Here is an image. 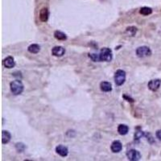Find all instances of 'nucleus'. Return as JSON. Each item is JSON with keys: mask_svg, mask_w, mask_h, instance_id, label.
<instances>
[{"mask_svg": "<svg viewBox=\"0 0 161 161\" xmlns=\"http://www.w3.org/2000/svg\"><path fill=\"white\" fill-rule=\"evenodd\" d=\"M90 58L93 61H100V57L99 54H96V53H92V54H90Z\"/></svg>", "mask_w": 161, "mask_h": 161, "instance_id": "20", "label": "nucleus"}, {"mask_svg": "<svg viewBox=\"0 0 161 161\" xmlns=\"http://www.w3.org/2000/svg\"><path fill=\"white\" fill-rule=\"evenodd\" d=\"M126 80V72L122 69H119L114 73V82L117 85H122Z\"/></svg>", "mask_w": 161, "mask_h": 161, "instance_id": "3", "label": "nucleus"}, {"mask_svg": "<svg viewBox=\"0 0 161 161\" xmlns=\"http://www.w3.org/2000/svg\"><path fill=\"white\" fill-rule=\"evenodd\" d=\"M54 37L58 40H65L67 39V35L61 31H56L54 32Z\"/></svg>", "mask_w": 161, "mask_h": 161, "instance_id": "16", "label": "nucleus"}, {"mask_svg": "<svg viewBox=\"0 0 161 161\" xmlns=\"http://www.w3.org/2000/svg\"><path fill=\"white\" fill-rule=\"evenodd\" d=\"M64 53H65V49L61 46H56L52 49V54L57 57L63 56Z\"/></svg>", "mask_w": 161, "mask_h": 161, "instance_id": "7", "label": "nucleus"}, {"mask_svg": "<svg viewBox=\"0 0 161 161\" xmlns=\"http://www.w3.org/2000/svg\"><path fill=\"white\" fill-rule=\"evenodd\" d=\"M3 64H4V66L7 68H12L15 67V65H16V62H15V60H14V58L12 56H7L6 58H5L4 60H3Z\"/></svg>", "mask_w": 161, "mask_h": 161, "instance_id": "10", "label": "nucleus"}, {"mask_svg": "<svg viewBox=\"0 0 161 161\" xmlns=\"http://www.w3.org/2000/svg\"><path fill=\"white\" fill-rule=\"evenodd\" d=\"M151 54V51L148 46H141L136 49V55L138 57L143 58Z\"/></svg>", "mask_w": 161, "mask_h": 161, "instance_id": "4", "label": "nucleus"}, {"mask_svg": "<svg viewBox=\"0 0 161 161\" xmlns=\"http://www.w3.org/2000/svg\"><path fill=\"white\" fill-rule=\"evenodd\" d=\"M123 97H124V98H126V101H128V102H134V100L132 99V98H131V97H126V95H124V96H123Z\"/></svg>", "mask_w": 161, "mask_h": 161, "instance_id": "23", "label": "nucleus"}, {"mask_svg": "<svg viewBox=\"0 0 161 161\" xmlns=\"http://www.w3.org/2000/svg\"><path fill=\"white\" fill-rule=\"evenodd\" d=\"M129 131L128 126H126V124H120L118 127V132L119 135H126Z\"/></svg>", "mask_w": 161, "mask_h": 161, "instance_id": "14", "label": "nucleus"}, {"mask_svg": "<svg viewBox=\"0 0 161 161\" xmlns=\"http://www.w3.org/2000/svg\"><path fill=\"white\" fill-rule=\"evenodd\" d=\"M110 149L114 153H118L119 151H122V145L121 142L119 140H115V141L111 143V146H110Z\"/></svg>", "mask_w": 161, "mask_h": 161, "instance_id": "9", "label": "nucleus"}, {"mask_svg": "<svg viewBox=\"0 0 161 161\" xmlns=\"http://www.w3.org/2000/svg\"><path fill=\"white\" fill-rule=\"evenodd\" d=\"M100 61H106L109 62L112 61L113 54L112 51L108 48H103L101 49L99 53Z\"/></svg>", "mask_w": 161, "mask_h": 161, "instance_id": "2", "label": "nucleus"}, {"mask_svg": "<svg viewBox=\"0 0 161 161\" xmlns=\"http://www.w3.org/2000/svg\"><path fill=\"white\" fill-rule=\"evenodd\" d=\"M161 85V80L160 79H155V80H151L148 82V86L149 90L151 91H156V90L160 88Z\"/></svg>", "mask_w": 161, "mask_h": 161, "instance_id": "6", "label": "nucleus"}, {"mask_svg": "<svg viewBox=\"0 0 161 161\" xmlns=\"http://www.w3.org/2000/svg\"><path fill=\"white\" fill-rule=\"evenodd\" d=\"M136 32H137V28H135V27H130V28H126V32H128V34L131 35V36L135 35Z\"/></svg>", "mask_w": 161, "mask_h": 161, "instance_id": "19", "label": "nucleus"}, {"mask_svg": "<svg viewBox=\"0 0 161 161\" xmlns=\"http://www.w3.org/2000/svg\"><path fill=\"white\" fill-rule=\"evenodd\" d=\"M144 135V133L142 131H136L135 134V139H137L138 140L139 138H141Z\"/></svg>", "mask_w": 161, "mask_h": 161, "instance_id": "21", "label": "nucleus"}, {"mask_svg": "<svg viewBox=\"0 0 161 161\" xmlns=\"http://www.w3.org/2000/svg\"><path fill=\"white\" fill-rule=\"evenodd\" d=\"M139 13L143 15V16H149L152 13V9L150 8V7H148V6H143L142 7L140 11H139Z\"/></svg>", "mask_w": 161, "mask_h": 161, "instance_id": "17", "label": "nucleus"}, {"mask_svg": "<svg viewBox=\"0 0 161 161\" xmlns=\"http://www.w3.org/2000/svg\"><path fill=\"white\" fill-rule=\"evenodd\" d=\"M10 88H11V91L14 95H19L23 93L24 86L22 81L19 80H16L11 81L10 83Z\"/></svg>", "mask_w": 161, "mask_h": 161, "instance_id": "1", "label": "nucleus"}, {"mask_svg": "<svg viewBox=\"0 0 161 161\" xmlns=\"http://www.w3.org/2000/svg\"><path fill=\"white\" fill-rule=\"evenodd\" d=\"M48 16H49V12H48V8H46V7L42 8L40 11V19L42 22H47L48 19Z\"/></svg>", "mask_w": 161, "mask_h": 161, "instance_id": "11", "label": "nucleus"}, {"mask_svg": "<svg viewBox=\"0 0 161 161\" xmlns=\"http://www.w3.org/2000/svg\"><path fill=\"white\" fill-rule=\"evenodd\" d=\"M126 156L129 160L138 161L141 159V154L140 152L135 149H131L126 152Z\"/></svg>", "mask_w": 161, "mask_h": 161, "instance_id": "5", "label": "nucleus"}, {"mask_svg": "<svg viewBox=\"0 0 161 161\" xmlns=\"http://www.w3.org/2000/svg\"><path fill=\"white\" fill-rule=\"evenodd\" d=\"M11 138V135L9 131H3L2 132V143L3 144H6L8 143Z\"/></svg>", "mask_w": 161, "mask_h": 161, "instance_id": "13", "label": "nucleus"}, {"mask_svg": "<svg viewBox=\"0 0 161 161\" xmlns=\"http://www.w3.org/2000/svg\"><path fill=\"white\" fill-rule=\"evenodd\" d=\"M56 151L58 155H60L62 157H65L67 156L68 154V150L67 147H65L64 145H58L56 148Z\"/></svg>", "mask_w": 161, "mask_h": 161, "instance_id": "8", "label": "nucleus"}, {"mask_svg": "<svg viewBox=\"0 0 161 161\" xmlns=\"http://www.w3.org/2000/svg\"><path fill=\"white\" fill-rule=\"evenodd\" d=\"M16 148L19 152H23V151L25 150L26 146L23 143H17L16 144Z\"/></svg>", "mask_w": 161, "mask_h": 161, "instance_id": "18", "label": "nucleus"}, {"mask_svg": "<svg viewBox=\"0 0 161 161\" xmlns=\"http://www.w3.org/2000/svg\"><path fill=\"white\" fill-rule=\"evenodd\" d=\"M100 89L103 92H110L112 90V85L108 81H102L100 84Z\"/></svg>", "mask_w": 161, "mask_h": 161, "instance_id": "12", "label": "nucleus"}, {"mask_svg": "<svg viewBox=\"0 0 161 161\" xmlns=\"http://www.w3.org/2000/svg\"><path fill=\"white\" fill-rule=\"evenodd\" d=\"M155 135H156V137H157L158 139L161 141V130H159V131H156V133H155Z\"/></svg>", "mask_w": 161, "mask_h": 161, "instance_id": "22", "label": "nucleus"}, {"mask_svg": "<svg viewBox=\"0 0 161 161\" xmlns=\"http://www.w3.org/2000/svg\"><path fill=\"white\" fill-rule=\"evenodd\" d=\"M29 52L31 53H33V54H35V53H38L40 50V46L39 44H31L28 48Z\"/></svg>", "mask_w": 161, "mask_h": 161, "instance_id": "15", "label": "nucleus"}]
</instances>
